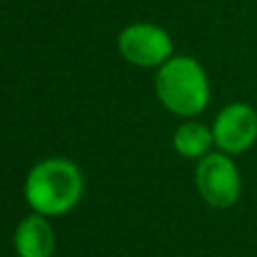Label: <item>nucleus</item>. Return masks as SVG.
Masks as SVG:
<instances>
[{
    "label": "nucleus",
    "instance_id": "f257e3e1",
    "mask_svg": "<svg viewBox=\"0 0 257 257\" xmlns=\"http://www.w3.org/2000/svg\"><path fill=\"white\" fill-rule=\"evenodd\" d=\"M23 194L36 214L61 217L79 203L84 194V176L72 160H41L27 174Z\"/></svg>",
    "mask_w": 257,
    "mask_h": 257
},
{
    "label": "nucleus",
    "instance_id": "f03ea898",
    "mask_svg": "<svg viewBox=\"0 0 257 257\" xmlns=\"http://www.w3.org/2000/svg\"><path fill=\"white\" fill-rule=\"evenodd\" d=\"M156 95L169 113L194 117L210 102V79L194 57L176 54L158 68Z\"/></svg>",
    "mask_w": 257,
    "mask_h": 257
},
{
    "label": "nucleus",
    "instance_id": "7ed1b4c3",
    "mask_svg": "<svg viewBox=\"0 0 257 257\" xmlns=\"http://www.w3.org/2000/svg\"><path fill=\"white\" fill-rule=\"evenodd\" d=\"M194 181L201 199L217 210L232 208L241 196V174L232 156L223 151H210L199 160Z\"/></svg>",
    "mask_w": 257,
    "mask_h": 257
},
{
    "label": "nucleus",
    "instance_id": "20e7f679",
    "mask_svg": "<svg viewBox=\"0 0 257 257\" xmlns=\"http://www.w3.org/2000/svg\"><path fill=\"white\" fill-rule=\"evenodd\" d=\"M122 59L140 68H160L174 57V41L154 23H133L117 36Z\"/></svg>",
    "mask_w": 257,
    "mask_h": 257
},
{
    "label": "nucleus",
    "instance_id": "39448f33",
    "mask_svg": "<svg viewBox=\"0 0 257 257\" xmlns=\"http://www.w3.org/2000/svg\"><path fill=\"white\" fill-rule=\"evenodd\" d=\"M212 136L214 145L223 154H246L257 142V111L246 102L228 104L214 117Z\"/></svg>",
    "mask_w": 257,
    "mask_h": 257
},
{
    "label": "nucleus",
    "instance_id": "423d86ee",
    "mask_svg": "<svg viewBox=\"0 0 257 257\" xmlns=\"http://www.w3.org/2000/svg\"><path fill=\"white\" fill-rule=\"evenodd\" d=\"M14 248L18 257H52L54 253V230L48 217L30 214L16 226Z\"/></svg>",
    "mask_w": 257,
    "mask_h": 257
},
{
    "label": "nucleus",
    "instance_id": "0eeeda50",
    "mask_svg": "<svg viewBox=\"0 0 257 257\" xmlns=\"http://www.w3.org/2000/svg\"><path fill=\"white\" fill-rule=\"evenodd\" d=\"M174 149L183 158H203L210 154V147L214 145L212 126H205L203 122H185L174 133Z\"/></svg>",
    "mask_w": 257,
    "mask_h": 257
}]
</instances>
